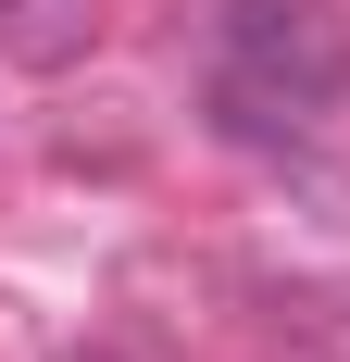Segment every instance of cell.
I'll return each mask as SVG.
<instances>
[{
  "instance_id": "obj_1",
  "label": "cell",
  "mask_w": 350,
  "mask_h": 362,
  "mask_svg": "<svg viewBox=\"0 0 350 362\" xmlns=\"http://www.w3.org/2000/svg\"><path fill=\"white\" fill-rule=\"evenodd\" d=\"M350 88L325 0H225V112L238 125H313Z\"/></svg>"
}]
</instances>
